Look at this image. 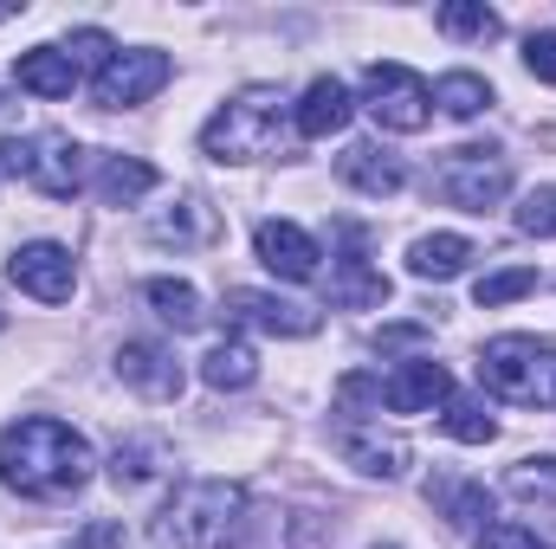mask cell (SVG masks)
<instances>
[{
	"label": "cell",
	"instance_id": "9c48e42d",
	"mask_svg": "<svg viewBox=\"0 0 556 549\" xmlns=\"http://www.w3.org/2000/svg\"><path fill=\"white\" fill-rule=\"evenodd\" d=\"M162 85H168V59L162 52H117L98 72V104L104 111H130V104H149Z\"/></svg>",
	"mask_w": 556,
	"mask_h": 549
},
{
	"label": "cell",
	"instance_id": "7a4b0ae2",
	"mask_svg": "<svg viewBox=\"0 0 556 549\" xmlns=\"http://www.w3.org/2000/svg\"><path fill=\"white\" fill-rule=\"evenodd\" d=\"M247 524V491L227 478H188L162 518H155V544L162 549H227Z\"/></svg>",
	"mask_w": 556,
	"mask_h": 549
},
{
	"label": "cell",
	"instance_id": "ffe728a7",
	"mask_svg": "<svg viewBox=\"0 0 556 549\" xmlns=\"http://www.w3.org/2000/svg\"><path fill=\"white\" fill-rule=\"evenodd\" d=\"M472 266V240H459V233H427L408 246V272L415 278H433V284H446V278H459Z\"/></svg>",
	"mask_w": 556,
	"mask_h": 549
},
{
	"label": "cell",
	"instance_id": "484cf974",
	"mask_svg": "<svg viewBox=\"0 0 556 549\" xmlns=\"http://www.w3.org/2000/svg\"><path fill=\"white\" fill-rule=\"evenodd\" d=\"M440 426L459 439V446H485V439H498V420L479 408V401H466V395H453L446 413H440Z\"/></svg>",
	"mask_w": 556,
	"mask_h": 549
},
{
	"label": "cell",
	"instance_id": "30bf717a",
	"mask_svg": "<svg viewBox=\"0 0 556 549\" xmlns=\"http://www.w3.org/2000/svg\"><path fill=\"white\" fill-rule=\"evenodd\" d=\"M227 317L233 323H253L266 336H317V310L278 297V291H253V284H233L227 291Z\"/></svg>",
	"mask_w": 556,
	"mask_h": 549
},
{
	"label": "cell",
	"instance_id": "5b68a950",
	"mask_svg": "<svg viewBox=\"0 0 556 549\" xmlns=\"http://www.w3.org/2000/svg\"><path fill=\"white\" fill-rule=\"evenodd\" d=\"M0 168L13 181L39 188L46 201H72L85 188V149L72 137H52V130H39V137H0Z\"/></svg>",
	"mask_w": 556,
	"mask_h": 549
},
{
	"label": "cell",
	"instance_id": "e575fe53",
	"mask_svg": "<svg viewBox=\"0 0 556 549\" xmlns=\"http://www.w3.org/2000/svg\"><path fill=\"white\" fill-rule=\"evenodd\" d=\"M72 549H124V524H117V518H98L91 531L72 537Z\"/></svg>",
	"mask_w": 556,
	"mask_h": 549
},
{
	"label": "cell",
	"instance_id": "9a60e30c",
	"mask_svg": "<svg viewBox=\"0 0 556 549\" xmlns=\"http://www.w3.org/2000/svg\"><path fill=\"white\" fill-rule=\"evenodd\" d=\"M337 446H343V459H350L356 472H369V478H402V472H408V439H395V433L343 426V433H337Z\"/></svg>",
	"mask_w": 556,
	"mask_h": 549
},
{
	"label": "cell",
	"instance_id": "603a6c76",
	"mask_svg": "<svg viewBox=\"0 0 556 549\" xmlns=\"http://www.w3.org/2000/svg\"><path fill=\"white\" fill-rule=\"evenodd\" d=\"M142 297H149V304H155V317H162V323H175V330H194V323L207 317V310H201V291H194L188 278H149V284H142Z\"/></svg>",
	"mask_w": 556,
	"mask_h": 549
},
{
	"label": "cell",
	"instance_id": "6da1fadb",
	"mask_svg": "<svg viewBox=\"0 0 556 549\" xmlns=\"http://www.w3.org/2000/svg\"><path fill=\"white\" fill-rule=\"evenodd\" d=\"M91 446L52 413H26L0 433V485L20 498H65L91 478Z\"/></svg>",
	"mask_w": 556,
	"mask_h": 549
},
{
	"label": "cell",
	"instance_id": "44dd1931",
	"mask_svg": "<svg viewBox=\"0 0 556 549\" xmlns=\"http://www.w3.org/2000/svg\"><path fill=\"white\" fill-rule=\"evenodd\" d=\"M253 375H260V356H253V343H240V336H220L207 356H201V382L207 388H253Z\"/></svg>",
	"mask_w": 556,
	"mask_h": 549
},
{
	"label": "cell",
	"instance_id": "f35d334b",
	"mask_svg": "<svg viewBox=\"0 0 556 549\" xmlns=\"http://www.w3.org/2000/svg\"><path fill=\"white\" fill-rule=\"evenodd\" d=\"M376 549H389V544H376Z\"/></svg>",
	"mask_w": 556,
	"mask_h": 549
},
{
	"label": "cell",
	"instance_id": "52a82bcc",
	"mask_svg": "<svg viewBox=\"0 0 556 549\" xmlns=\"http://www.w3.org/2000/svg\"><path fill=\"white\" fill-rule=\"evenodd\" d=\"M433 188H440V201H446V207L485 214V207H498V201L511 194V168L498 162V149H479V142H466V149H446V155H440V175H433Z\"/></svg>",
	"mask_w": 556,
	"mask_h": 549
},
{
	"label": "cell",
	"instance_id": "ac0fdd59",
	"mask_svg": "<svg viewBox=\"0 0 556 549\" xmlns=\"http://www.w3.org/2000/svg\"><path fill=\"white\" fill-rule=\"evenodd\" d=\"M13 78H20V91H33V98H72V91H78V65L65 59V46H33V52H20Z\"/></svg>",
	"mask_w": 556,
	"mask_h": 549
},
{
	"label": "cell",
	"instance_id": "7402d4cb",
	"mask_svg": "<svg viewBox=\"0 0 556 549\" xmlns=\"http://www.w3.org/2000/svg\"><path fill=\"white\" fill-rule=\"evenodd\" d=\"M155 188V168L137 162V155H98V194L111 201V207H130Z\"/></svg>",
	"mask_w": 556,
	"mask_h": 549
},
{
	"label": "cell",
	"instance_id": "1f68e13d",
	"mask_svg": "<svg viewBox=\"0 0 556 549\" xmlns=\"http://www.w3.org/2000/svg\"><path fill=\"white\" fill-rule=\"evenodd\" d=\"M479 549H551V544H544L538 531H525V524L505 518V524H485V531H479Z\"/></svg>",
	"mask_w": 556,
	"mask_h": 549
},
{
	"label": "cell",
	"instance_id": "4dcf8cb0",
	"mask_svg": "<svg viewBox=\"0 0 556 549\" xmlns=\"http://www.w3.org/2000/svg\"><path fill=\"white\" fill-rule=\"evenodd\" d=\"M65 59H72L78 72H85V65H91V72H104V65L117 59V46H111V33H98V26H78V33H72V46H65Z\"/></svg>",
	"mask_w": 556,
	"mask_h": 549
},
{
	"label": "cell",
	"instance_id": "7c38bea8",
	"mask_svg": "<svg viewBox=\"0 0 556 549\" xmlns=\"http://www.w3.org/2000/svg\"><path fill=\"white\" fill-rule=\"evenodd\" d=\"M117 375L137 388L142 401H175L181 395V362L162 343H124L117 349Z\"/></svg>",
	"mask_w": 556,
	"mask_h": 549
},
{
	"label": "cell",
	"instance_id": "d4e9b609",
	"mask_svg": "<svg viewBox=\"0 0 556 549\" xmlns=\"http://www.w3.org/2000/svg\"><path fill=\"white\" fill-rule=\"evenodd\" d=\"M433 26L453 33V39H498V13L479 7V0H446V7L433 13Z\"/></svg>",
	"mask_w": 556,
	"mask_h": 549
},
{
	"label": "cell",
	"instance_id": "cb8c5ba5",
	"mask_svg": "<svg viewBox=\"0 0 556 549\" xmlns=\"http://www.w3.org/2000/svg\"><path fill=\"white\" fill-rule=\"evenodd\" d=\"M433 104L446 111V117H459V124H472L485 104H492V85L479 78V72H446L440 85H433Z\"/></svg>",
	"mask_w": 556,
	"mask_h": 549
},
{
	"label": "cell",
	"instance_id": "d6986e66",
	"mask_svg": "<svg viewBox=\"0 0 556 549\" xmlns=\"http://www.w3.org/2000/svg\"><path fill=\"white\" fill-rule=\"evenodd\" d=\"M427 498L440 505V518H446L453 531H485V518H492V491L472 485V478H433Z\"/></svg>",
	"mask_w": 556,
	"mask_h": 549
},
{
	"label": "cell",
	"instance_id": "f546056e",
	"mask_svg": "<svg viewBox=\"0 0 556 549\" xmlns=\"http://www.w3.org/2000/svg\"><path fill=\"white\" fill-rule=\"evenodd\" d=\"M155 459H162V446H155V439L117 446V459H111V478H117V485H142V478H155Z\"/></svg>",
	"mask_w": 556,
	"mask_h": 549
},
{
	"label": "cell",
	"instance_id": "3957f363",
	"mask_svg": "<svg viewBox=\"0 0 556 549\" xmlns=\"http://www.w3.org/2000/svg\"><path fill=\"white\" fill-rule=\"evenodd\" d=\"M278 137H285V98H278L273 85H247L240 98H227L207 117L201 149L214 162H260V155L278 149Z\"/></svg>",
	"mask_w": 556,
	"mask_h": 549
},
{
	"label": "cell",
	"instance_id": "5bb4252c",
	"mask_svg": "<svg viewBox=\"0 0 556 549\" xmlns=\"http://www.w3.org/2000/svg\"><path fill=\"white\" fill-rule=\"evenodd\" d=\"M337 175H343L356 194H376V201H389V194H402V188H408V168H402L389 149H376V142L343 149V155H337Z\"/></svg>",
	"mask_w": 556,
	"mask_h": 549
},
{
	"label": "cell",
	"instance_id": "8d00e7d4",
	"mask_svg": "<svg viewBox=\"0 0 556 549\" xmlns=\"http://www.w3.org/2000/svg\"><path fill=\"white\" fill-rule=\"evenodd\" d=\"M13 13H20V7H13V0H7V7H0V20H13Z\"/></svg>",
	"mask_w": 556,
	"mask_h": 549
},
{
	"label": "cell",
	"instance_id": "2e32d148",
	"mask_svg": "<svg viewBox=\"0 0 556 549\" xmlns=\"http://www.w3.org/2000/svg\"><path fill=\"white\" fill-rule=\"evenodd\" d=\"M363 233H350V253L337 259V278H330V304H343V310H376V304H389V278L376 272L363 253Z\"/></svg>",
	"mask_w": 556,
	"mask_h": 549
},
{
	"label": "cell",
	"instance_id": "d590c367",
	"mask_svg": "<svg viewBox=\"0 0 556 549\" xmlns=\"http://www.w3.org/2000/svg\"><path fill=\"white\" fill-rule=\"evenodd\" d=\"M544 478H556V459H525V465L511 472V485H518V491H531V485H544Z\"/></svg>",
	"mask_w": 556,
	"mask_h": 549
},
{
	"label": "cell",
	"instance_id": "4fadbf2b",
	"mask_svg": "<svg viewBox=\"0 0 556 549\" xmlns=\"http://www.w3.org/2000/svg\"><path fill=\"white\" fill-rule=\"evenodd\" d=\"M440 401H453V375L440 362H402L382 382V408H395V413H427Z\"/></svg>",
	"mask_w": 556,
	"mask_h": 549
},
{
	"label": "cell",
	"instance_id": "ba28073f",
	"mask_svg": "<svg viewBox=\"0 0 556 549\" xmlns=\"http://www.w3.org/2000/svg\"><path fill=\"white\" fill-rule=\"evenodd\" d=\"M7 278H13L26 297H39V304H65V297H72V284H78V266H72V253H65V246L33 240V246H20V253L7 259Z\"/></svg>",
	"mask_w": 556,
	"mask_h": 549
},
{
	"label": "cell",
	"instance_id": "e0dca14e",
	"mask_svg": "<svg viewBox=\"0 0 556 549\" xmlns=\"http://www.w3.org/2000/svg\"><path fill=\"white\" fill-rule=\"evenodd\" d=\"M291 117H298V137L324 142V137H337V130L356 117V98H350L337 78H317V85L298 98V111H291Z\"/></svg>",
	"mask_w": 556,
	"mask_h": 549
},
{
	"label": "cell",
	"instance_id": "74e56055",
	"mask_svg": "<svg viewBox=\"0 0 556 549\" xmlns=\"http://www.w3.org/2000/svg\"><path fill=\"white\" fill-rule=\"evenodd\" d=\"M0 330H7V310H0Z\"/></svg>",
	"mask_w": 556,
	"mask_h": 549
},
{
	"label": "cell",
	"instance_id": "83f0119b",
	"mask_svg": "<svg viewBox=\"0 0 556 549\" xmlns=\"http://www.w3.org/2000/svg\"><path fill=\"white\" fill-rule=\"evenodd\" d=\"M525 291H538V272H531V266H511V272L479 278V284H472V304H479V310H498V304H518Z\"/></svg>",
	"mask_w": 556,
	"mask_h": 549
},
{
	"label": "cell",
	"instance_id": "836d02e7",
	"mask_svg": "<svg viewBox=\"0 0 556 549\" xmlns=\"http://www.w3.org/2000/svg\"><path fill=\"white\" fill-rule=\"evenodd\" d=\"M427 336H433L427 323H382V330H376V349H382V356H395V349H420Z\"/></svg>",
	"mask_w": 556,
	"mask_h": 549
},
{
	"label": "cell",
	"instance_id": "8fae6325",
	"mask_svg": "<svg viewBox=\"0 0 556 549\" xmlns=\"http://www.w3.org/2000/svg\"><path fill=\"white\" fill-rule=\"evenodd\" d=\"M253 246H260V266L278 272L285 284H311L317 278V240L298 227V220H260V233H253Z\"/></svg>",
	"mask_w": 556,
	"mask_h": 549
},
{
	"label": "cell",
	"instance_id": "277c9868",
	"mask_svg": "<svg viewBox=\"0 0 556 549\" xmlns=\"http://www.w3.org/2000/svg\"><path fill=\"white\" fill-rule=\"evenodd\" d=\"M551 369H556L551 336H492V343L479 349V382H485L498 401H518V408L551 401L556 395Z\"/></svg>",
	"mask_w": 556,
	"mask_h": 549
},
{
	"label": "cell",
	"instance_id": "4316f807",
	"mask_svg": "<svg viewBox=\"0 0 556 549\" xmlns=\"http://www.w3.org/2000/svg\"><path fill=\"white\" fill-rule=\"evenodd\" d=\"M149 233H155V240H175V246H201V240H214V214L188 201V207H175V214H162V220H155Z\"/></svg>",
	"mask_w": 556,
	"mask_h": 549
},
{
	"label": "cell",
	"instance_id": "d6a6232c",
	"mask_svg": "<svg viewBox=\"0 0 556 549\" xmlns=\"http://www.w3.org/2000/svg\"><path fill=\"white\" fill-rule=\"evenodd\" d=\"M525 72L538 85H556V33H531L525 39Z\"/></svg>",
	"mask_w": 556,
	"mask_h": 549
},
{
	"label": "cell",
	"instance_id": "8992f818",
	"mask_svg": "<svg viewBox=\"0 0 556 549\" xmlns=\"http://www.w3.org/2000/svg\"><path fill=\"white\" fill-rule=\"evenodd\" d=\"M363 111H369L382 130L415 137V130L433 124V91L420 85V72L395 65V59H382V65H369V72H363Z\"/></svg>",
	"mask_w": 556,
	"mask_h": 549
},
{
	"label": "cell",
	"instance_id": "f1b7e54d",
	"mask_svg": "<svg viewBox=\"0 0 556 549\" xmlns=\"http://www.w3.org/2000/svg\"><path fill=\"white\" fill-rule=\"evenodd\" d=\"M511 220H518V233H531V240H556V188H531Z\"/></svg>",
	"mask_w": 556,
	"mask_h": 549
}]
</instances>
